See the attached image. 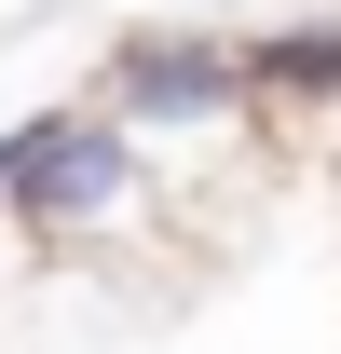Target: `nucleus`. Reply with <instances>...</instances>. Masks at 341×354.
I'll return each mask as SVG.
<instances>
[{
  "mask_svg": "<svg viewBox=\"0 0 341 354\" xmlns=\"http://www.w3.org/2000/svg\"><path fill=\"white\" fill-rule=\"evenodd\" d=\"M150 205V136L123 109H28L0 136V232L28 259H82Z\"/></svg>",
  "mask_w": 341,
  "mask_h": 354,
  "instance_id": "obj_1",
  "label": "nucleus"
},
{
  "mask_svg": "<svg viewBox=\"0 0 341 354\" xmlns=\"http://www.w3.org/2000/svg\"><path fill=\"white\" fill-rule=\"evenodd\" d=\"M96 109H123L150 150L164 136H246V55L232 28H123V41L96 55Z\"/></svg>",
  "mask_w": 341,
  "mask_h": 354,
  "instance_id": "obj_2",
  "label": "nucleus"
},
{
  "mask_svg": "<svg viewBox=\"0 0 341 354\" xmlns=\"http://www.w3.org/2000/svg\"><path fill=\"white\" fill-rule=\"evenodd\" d=\"M232 55H246V109L259 123H341V14L232 28Z\"/></svg>",
  "mask_w": 341,
  "mask_h": 354,
  "instance_id": "obj_3",
  "label": "nucleus"
}]
</instances>
